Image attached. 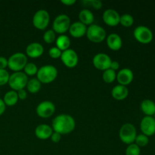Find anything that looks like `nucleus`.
<instances>
[{
	"instance_id": "f257e3e1",
	"label": "nucleus",
	"mask_w": 155,
	"mask_h": 155,
	"mask_svg": "<svg viewBox=\"0 0 155 155\" xmlns=\"http://www.w3.org/2000/svg\"><path fill=\"white\" fill-rule=\"evenodd\" d=\"M75 127V120L71 115L66 114H61L56 116L51 124L53 131L61 135H67L72 133Z\"/></svg>"
},
{
	"instance_id": "f03ea898",
	"label": "nucleus",
	"mask_w": 155,
	"mask_h": 155,
	"mask_svg": "<svg viewBox=\"0 0 155 155\" xmlns=\"http://www.w3.org/2000/svg\"><path fill=\"white\" fill-rule=\"evenodd\" d=\"M58 77V69L51 64L43 65L39 69L36 74V78L41 83H48L54 81Z\"/></svg>"
},
{
	"instance_id": "7ed1b4c3",
	"label": "nucleus",
	"mask_w": 155,
	"mask_h": 155,
	"mask_svg": "<svg viewBox=\"0 0 155 155\" xmlns=\"http://www.w3.org/2000/svg\"><path fill=\"white\" fill-rule=\"evenodd\" d=\"M27 64V56L24 53L16 52L8 59V68L14 72H19L24 70Z\"/></svg>"
},
{
	"instance_id": "20e7f679",
	"label": "nucleus",
	"mask_w": 155,
	"mask_h": 155,
	"mask_svg": "<svg viewBox=\"0 0 155 155\" xmlns=\"http://www.w3.org/2000/svg\"><path fill=\"white\" fill-rule=\"evenodd\" d=\"M119 136L120 140L127 145H130L135 142L137 136L136 128L133 124L127 123L120 127L119 131Z\"/></svg>"
},
{
	"instance_id": "39448f33",
	"label": "nucleus",
	"mask_w": 155,
	"mask_h": 155,
	"mask_svg": "<svg viewBox=\"0 0 155 155\" xmlns=\"http://www.w3.org/2000/svg\"><path fill=\"white\" fill-rule=\"evenodd\" d=\"M86 37L92 42L99 43L104 41L107 36L105 30L98 24H91L87 27Z\"/></svg>"
},
{
	"instance_id": "423d86ee",
	"label": "nucleus",
	"mask_w": 155,
	"mask_h": 155,
	"mask_svg": "<svg viewBox=\"0 0 155 155\" xmlns=\"http://www.w3.org/2000/svg\"><path fill=\"white\" fill-rule=\"evenodd\" d=\"M28 80V77L22 71L14 72L9 77L8 84L9 85L12 90L18 92L21 89H24L27 86Z\"/></svg>"
},
{
	"instance_id": "0eeeda50",
	"label": "nucleus",
	"mask_w": 155,
	"mask_h": 155,
	"mask_svg": "<svg viewBox=\"0 0 155 155\" xmlns=\"http://www.w3.org/2000/svg\"><path fill=\"white\" fill-rule=\"evenodd\" d=\"M133 36L136 41L142 44H149L154 38L153 32L149 27L144 25L138 26L133 31Z\"/></svg>"
},
{
	"instance_id": "6e6552de",
	"label": "nucleus",
	"mask_w": 155,
	"mask_h": 155,
	"mask_svg": "<svg viewBox=\"0 0 155 155\" xmlns=\"http://www.w3.org/2000/svg\"><path fill=\"white\" fill-rule=\"evenodd\" d=\"M33 25L36 29L43 30L47 28L50 21V15L48 11L45 9H39L35 12L33 17Z\"/></svg>"
},
{
	"instance_id": "1a4fd4ad",
	"label": "nucleus",
	"mask_w": 155,
	"mask_h": 155,
	"mask_svg": "<svg viewBox=\"0 0 155 155\" xmlns=\"http://www.w3.org/2000/svg\"><path fill=\"white\" fill-rule=\"evenodd\" d=\"M71 24V22L70 17L65 14H61L58 15L53 21V30L55 32V33H57L62 35L69 30Z\"/></svg>"
},
{
	"instance_id": "9d476101",
	"label": "nucleus",
	"mask_w": 155,
	"mask_h": 155,
	"mask_svg": "<svg viewBox=\"0 0 155 155\" xmlns=\"http://www.w3.org/2000/svg\"><path fill=\"white\" fill-rule=\"evenodd\" d=\"M55 111V105L51 101H43L39 103L36 109V114L41 118H48Z\"/></svg>"
},
{
	"instance_id": "9b49d317",
	"label": "nucleus",
	"mask_w": 155,
	"mask_h": 155,
	"mask_svg": "<svg viewBox=\"0 0 155 155\" xmlns=\"http://www.w3.org/2000/svg\"><path fill=\"white\" fill-rule=\"evenodd\" d=\"M60 58L62 63L68 68H74L78 64V54L76 52L75 50L72 49V48H68V49L62 51Z\"/></svg>"
},
{
	"instance_id": "f8f14e48",
	"label": "nucleus",
	"mask_w": 155,
	"mask_h": 155,
	"mask_svg": "<svg viewBox=\"0 0 155 155\" xmlns=\"http://www.w3.org/2000/svg\"><path fill=\"white\" fill-rule=\"evenodd\" d=\"M111 58L105 53H98L92 58V64L94 67L100 71H106L109 69L111 64Z\"/></svg>"
},
{
	"instance_id": "ddd939ff",
	"label": "nucleus",
	"mask_w": 155,
	"mask_h": 155,
	"mask_svg": "<svg viewBox=\"0 0 155 155\" xmlns=\"http://www.w3.org/2000/svg\"><path fill=\"white\" fill-rule=\"evenodd\" d=\"M140 130L142 134L148 137L155 134V119L154 117L145 116L140 122Z\"/></svg>"
},
{
	"instance_id": "4468645a",
	"label": "nucleus",
	"mask_w": 155,
	"mask_h": 155,
	"mask_svg": "<svg viewBox=\"0 0 155 155\" xmlns=\"http://www.w3.org/2000/svg\"><path fill=\"white\" fill-rule=\"evenodd\" d=\"M102 18L107 25L110 27H116L120 24V15L114 9L108 8L103 12Z\"/></svg>"
},
{
	"instance_id": "2eb2a0df",
	"label": "nucleus",
	"mask_w": 155,
	"mask_h": 155,
	"mask_svg": "<svg viewBox=\"0 0 155 155\" xmlns=\"http://www.w3.org/2000/svg\"><path fill=\"white\" fill-rule=\"evenodd\" d=\"M117 80L120 85L127 86L133 82L134 74L130 68H123L117 74Z\"/></svg>"
},
{
	"instance_id": "dca6fc26",
	"label": "nucleus",
	"mask_w": 155,
	"mask_h": 155,
	"mask_svg": "<svg viewBox=\"0 0 155 155\" xmlns=\"http://www.w3.org/2000/svg\"><path fill=\"white\" fill-rule=\"evenodd\" d=\"M44 48L39 42H31L26 48V55L31 58H37L42 55Z\"/></svg>"
},
{
	"instance_id": "f3484780",
	"label": "nucleus",
	"mask_w": 155,
	"mask_h": 155,
	"mask_svg": "<svg viewBox=\"0 0 155 155\" xmlns=\"http://www.w3.org/2000/svg\"><path fill=\"white\" fill-rule=\"evenodd\" d=\"M87 27L80 21L72 23L70 26L69 33L74 38H81L86 35Z\"/></svg>"
},
{
	"instance_id": "a211bd4d",
	"label": "nucleus",
	"mask_w": 155,
	"mask_h": 155,
	"mask_svg": "<svg viewBox=\"0 0 155 155\" xmlns=\"http://www.w3.org/2000/svg\"><path fill=\"white\" fill-rule=\"evenodd\" d=\"M53 133L51 127L47 124H39L35 129V135L36 137L42 140H45L51 137Z\"/></svg>"
},
{
	"instance_id": "6ab92c4d",
	"label": "nucleus",
	"mask_w": 155,
	"mask_h": 155,
	"mask_svg": "<svg viewBox=\"0 0 155 155\" xmlns=\"http://www.w3.org/2000/svg\"><path fill=\"white\" fill-rule=\"evenodd\" d=\"M107 45L110 49L113 51H118L123 45V41L120 35L117 33H110L107 36Z\"/></svg>"
},
{
	"instance_id": "aec40b11",
	"label": "nucleus",
	"mask_w": 155,
	"mask_h": 155,
	"mask_svg": "<svg viewBox=\"0 0 155 155\" xmlns=\"http://www.w3.org/2000/svg\"><path fill=\"white\" fill-rule=\"evenodd\" d=\"M129 89L127 86H122V85H117L112 89L111 96L114 99L121 101L124 100L128 97Z\"/></svg>"
},
{
	"instance_id": "412c9836",
	"label": "nucleus",
	"mask_w": 155,
	"mask_h": 155,
	"mask_svg": "<svg viewBox=\"0 0 155 155\" xmlns=\"http://www.w3.org/2000/svg\"><path fill=\"white\" fill-rule=\"evenodd\" d=\"M140 109L145 116H154L155 113V102L151 99H145L141 102Z\"/></svg>"
},
{
	"instance_id": "4be33fe9",
	"label": "nucleus",
	"mask_w": 155,
	"mask_h": 155,
	"mask_svg": "<svg viewBox=\"0 0 155 155\" xmlns=\"http://www.w3.org/2000/svg\"><path fill=\"white\" fill-rule=\"evenodd\" d=\"M79 18H80V22L83 23L86 26H89L92 24L94 22V20H95L93 13L89 9L87 8H84L80 11V12L79 13Z\"/></svg>"
},
{
	"instance_id": "5701e85b",
	"label": "nucleus",
	"mask_w": 155,
	"mask_h": 155,
	"mask_svg": "<svg viewBox=\"0 0 155 155\" xmlns=\"http://www.w3.org/2000/svg\"><path fill=\"white\" fill-rule=\"evenodd\" d=\"M56 47L61 50V51H65V50L70 48L71 46V39L69 36H66L64 34L60 35L58 38H56Z\"/></svg>"
},
{
	"instance_id": "b1692460",
	"label": "nucleus",
	"mask_w": 155,
	"mask_h": 155,
	"mask_svg": "<svg viewBox=\"0 0 155 155\" xmlns=\"http://www.w3.org/2000/svg\"><path fill=\"white\" fill-rule=\"evenodd\" d=\"M18 93H17L16 91L14 90H10L8 91L4 95V98H3V101L5 102L6 106H14L18 103Z\"/></svg>"
},
{
	"instance_id": "393cba45",
	"label": "nucleus",
	"mask_w": 155,
	"mask_h": 155,
	"mask_svg": "<svg viewBox=\"0 0 155 155\" xmlns=\"http://www.w3.org/2000/svg\"><path fill=\"white\" fill-rule=\"evenodd\" d=\"M41 86H42V83L39 81L37 78H32L28 80L26 87H27V91H29V92L34 94L37 93L40 90Z\"/></svg>"
},
{
	"instance_id": "a878e982",
	"label": "nucleus",
	"mask_w": 155,
	"mask_h": 155,
	"mask_svg": "<svg viewBox=\"0 0 155 155\" xmlns=\"http://www.w3.org/2000/svg\"><path fill=\"white\" fill-rule=\"evenodd\" d=\"M102 78L105 83H112L117 78V74L114 71L111 70L110 68L104 71L102 74Z\"/></svg>"
},
{
	"instance_id": "bb28decb",
	"label": "nucleus",
	"mask_w": 155,
	"mask_h": 155,
	"mask_svg": "<svg viewBox=\"0 0 155 155\" xmlns=\"http://www.w3.org/2000/svg\"><path fill=\"white\" fill-rule=\"evenodd\" d=\"M120 24L125 27H130L134 24V18L130 14H124L120 16Z\"/></svg>"
},
{
	"instance_id": "cd10ccee",
	"label": "nucleus",
	"mask_w": 155,
	"mask_h": 155,
	"mask_svg": "<svg viewBox=\"0 0 155 155\" xmlns=\"http://www.w3.org/2000/svg\"><path fill=\"white\" fill-rule=\"evenodd\" d=\"M38 72V68L36 64L33 62H27L26 66L24 68V73L26 75L28 76H34L36 75Z\"/></svg>"
},
{
	"instance_id": "c85d7f7f",
	"label": "nucleus",
	"mask_w": 155,
	"mask_h": 155,
	"mask_svg": "<svg viewBox=\"0 0 155 155\" xmlns=\"http://www.w3.org/2000/svg\"><path fill=\"white\" fill-rule=\"evenodd\" d=\"M149 143V139L147 136L145 135L141 134L137 135L136 138V140H135V144L137 145L139 148H142V147H145L148 145Z\"/></svg>"
},
{
	"instance_id": "c756f323",
	"label": "nucleus",
	"mask_w": 155,
	"mask_h": 155,
	"mask_svg": "<svg viewBox=\"0 0 155 155\" xmlns=\"http://www.w3.org/2000/svg\"><path fill=\"white\" fill-rule=\"evenodd\" d=\"M44 42L48 44H51L56 40L55 32L53 30H48L43 34Z\"/></svg>"
},
{
	"instance_id": "7c9ffc66",
	"label": "nucleus",
	"mask_w": 155,
	"mask_h": 155,
	"mask_svg": "<svg viewBox=\"0 0 155 155\" xmlns=\"http://www.w3.org/2000/svg\"><path fill=\"white\" fill-rule=\"evenodd\" d=\"M126 155H140L141 148L135 143L130 144L126 148Z\"/></svg>"
},
{
	"instance_id": "2f4dec72",
	"label": "nucleus",
	"mask_w": 155,
	"mask_h": 155,
	"mask_svg": "<svg viewBox=\"0 0 155 155\" xmlns=\"http://www.w3.org/2000/svg\"><path fill=\"white\" fill-rule=\"evenodd\" d=\"M10 74L5 69H0V86H4L8 83Z\"/></svg>"
},
{
	"instance_id": "473e14b6",
	"label": "nucleus",
	"mask_w": 155,
	"mask_h": 155,
	"mask_svg": "<svg viewBox=\"0 0 155 155\" xmlns=\"http://www.w3.org/2000/svg\"><path fill=\"white\" fill-rule=\"evenodd\" d=\"M62 51H61L59 48H58L57 47H51L49 50H48V54H49L50 57L51 58L54 59H57L61 58V55Z\"/></svg>"
},
{
	"instance_id": "72a5a7b5",
	"label": "nucleus",
	"mask_w": 155,
	"mask_h": 155,
	"mask_svg": "<svg viewBox=\"0 0 155 155\" xmlns=\"http://www.w3.org/2000/svg\"><path fill=\"white\" fill-rule=\"evenodd\" d=\"M83 4L90 5L92 8H94L96 10L102 8V2L99 0H89V1H83Z\"/></svg>"
},
{
	"instance_id": "f704fd0d",
	"label": "nucleus",
	"mask_w": 155,
	"mask_h": 155,
	"mask_svg": "<svg viewBox=\"0 0 155 155\" xmlns=\"http://www.w3.org/2000/svg\"><path fill=\"white\" fill-rule=\"evenodd\" d=\"M50 139H51V142H53L54 143H58V142H59L61 141V135L56 133V132H53L51 137H50Z\"/></svg>"
},
{
	"instance_id": "c9c22d12",
	"label": "nucleus",
	"mask_w": 155,
	"mask_h": 155,
	"mask_svg": "<svg viewBox=\"0 0 155 155\" xmlns=\"http://www.w3.org/2000/svg\"><path fill=\"white\" fill-rule=\"evenodd\" d=\"M17 93H18V98H19V99L24 100L27 98V92L24 89L18 91V92H17Z\"/></svg>"
},
{
	"instance_id": "e433bc0d",
	"label": "nucleus",
	"mask_w": 155,
	"mask_h": 155,
	"mask_svg": "<svg viewBox=\"0 0 155 155\" xmlns=\"http://www.w3.org/2000/svg\"><path fill=\"white\" fill-rule=\"evenodd\" d=\"M8 67V59L3 56H0V69H5Z\"/></svg>"
},
{
	"instance_id": "4c0bfd02",
	"label": "nucleus",
	"mask_w": 155,
	"mask_h": 155,
	"mask_svg": "<svg viewBox=\"0 0 155 155\" xmlns=\"http://www.w3.org/2000/svg\"><path fill=\"white\" fill-rule=\"evenodd\" d=\"M120 68V63L118 61H111V64H110V68L111 70H113V71H116L117 70L119 69Z\"/></svg>"
},
{
	"instance_id": "58836bf2",
	"label": "nucleus",
	"mask_w": 155,
	"mask_h": 155,
	"mask_svg": "<svg viewBox=\"0 0 155 155\" xmlns=\"http://www.w3.org/2000/svg\"><path fill=\"white\" fill-rule=\"evenodd\" d=\"M6 109V105L5 104V102L3 101V100L2 98H0V116L3 114L5 111Z\"/></svg>"
},
{
	"instance_id": "ea45409f",
	"label": "nucleus",
	"mask_w": 155,
	"mask_h": 155,
	"mask_svg": "<svg viewBox=\"0 0 155 155\" xmlns=\"http://www.w3.org/2000/svg\"><path fill=\"white\" fill-rule=\"evenodd\" d=\"M61 2L62 4L68 6L73 5H74L76 3V0H61Z\"/></svg>"
},
{
	"instance_id": "a19ab883",
	"label": "nucleus",
	"mask_w": 155,
	"mask_h": 155,
	"mask_svg": "<svg viewBox=\"0 0 155 155\" xmlns=\"http://www.w3.org/2000/svg\"><path fill=\"white\" fill-rule=\"evenodd\" d=\"M153 117H154V119H155V113H154V116H153Z\"/></svg>"
}]
</instances>
